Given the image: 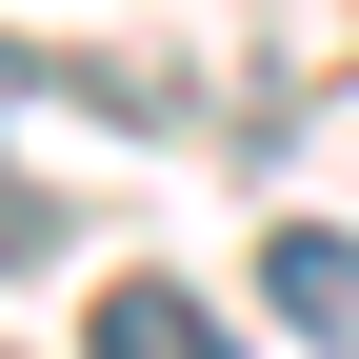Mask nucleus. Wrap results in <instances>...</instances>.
Returning a JSON list of instances; mask_svg holds the SVG:
<instances>
[{"label":"nucleus","mask_w":359,"mask_h":359,"mask_svg":"<svg viewBox=\"0 0 359 359\" xmlns=\"http://www.w3.org/2000/svg\"><path fill=\"white\" fill-rule=\"evenodd\" d=\"M259 299H280V339L359 359V240L339 219H259Z\"/></svg>","instance_id":"nucleus-1"},{"label":"nucleus","mask_w":359,"mask_h":359,"mask_svg":"<svg viewBox=\"0 0 359 359\" xmlns=\"http://www.w3.org/2000/svg\"><path fill=\"white\" fill-rule=\"evenodd\" d=\"M80 359H240V320H219L200 280H160V259H140V280L80 299Z\"/></svg>","instance_id":"nucleus-2"},{"label":"nucleus","mask_w":359,"mask_h":359,"mask_svg":"<svg viewBox=\"0 0 359 359\" xmlns=\"http://www.w3.org/2000/svg\"><path fill=\"white\" fill-rule=\"evenodd\" d=\"M0 359H20V339H0Z\"/></svg>","instance_id":"nucleus-3"}]
</instances>
